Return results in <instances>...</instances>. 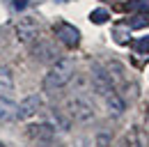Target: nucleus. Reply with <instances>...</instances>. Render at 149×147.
I'll return each instance as SVG.
<instances>
[{
  "instance_id": "1",
  "label": "nucleus",
  "mask_w": 149,
  "mask_h": 147,
  "mask_svg": "<svg viewBox=\"0 0 149 147\" xmlns=\"http://www.w3.org/2000/svg\"><path fill=\"white\" fill-rule=\"evenodd\" d=\"M74 60H67V57H62V60H55L53 62V67H51V71L44 76V92H57L62 90L71 78H74Z\"/></svg>"
},
{
  "instance_id": "2",
  "label": "nucleus",
  "mask_w": 149,
  "mask_h": 147,
  "mask_svg": "<svg viewBox=\"0 0 149 147\" xmlns=\"http://www.w3.org/2000/svg\"><path fill=\"white\" fill-rule=\"evenodd\" d=\"M64 110H67V115H69L74 122H80V124L94 120V104L87 97H83V94L69 97L67 104H64Z\"/></svg>"
},
{
  "instance_id": "3",
  "label": "nucleus",
  "mask_w": 149,
  "mask_h": 147,
  "mask_svg": "<svg viewBox=\"0 0 149 147\" xmlns=\"http://www.w3.org/2000/svg\"><path fill=\"white\" fill-rule=\"evenodd\" d=\"M55 35L67 48H76V46L80 44V32H78V28L69 25V23H57L55 25Z\"/></svg>"
},
{
  "instance_id": "4",
  "label": "nucleus",
  "mask_w": 149,
  "mask_h": 147,
  "mask_svg": "<svg viewBox=\"0 0 149 147\" xmlns=\"http://www.w3.org/2000/svg\"><path fill=\"white\" fill-rule=\"evenodd\" d=\"M39 110H41V97H39V94H30V97H25L19 104L16 117H19V120H30V117L37 115Z\"/></svg>"
},
{
  "instance_id": "5",
  "label": "nucleus",
  "mask_w": 149,
  "mask_h": 147,
  "mask_svg": "<svg viewBox=\"0 0 149 147\" xmlns=\"http://www.w3.org/2000/svg\"><path fill=\"white\" fill-rule=\"evenodd\" d=\"M92 83H94V88H96V92L101 97L108 94L110 90H115L110 74H108V69H103V67H92Z\"/></svg>"
},
{
  "instance_id": "6",
  "label": "nucleus",
  "mask_w": 149,
  "mask_h": 147,
  "mask_svg": "<svg viewBox=\"0 0 149 147\" xmlns=\"http://www.w3.org/2000/svg\"><path fill=\"white\" fill-rule=\"evenodd\" d=\"M32 53H35V57H37L39 62H55V60H60V51L51 41H46V39L44 41L39 39L37 44L32 46Z\"/></svg>"
},
{
  "instance_id": "7",
  "label": "nucleus",
  "mask_w": 149,
  "mask_h": 147,
  "mask_svg": "<svg viewBox=\"0 0 149 147\" xmlns=\"http://www.w3.org/2000/svg\"><path fill=\"white\" fill-rule=\"evenodd\" d=\"M16 35H19L21 41L32 44V41L39 37V25L32 21V18H23V21H19V23H16Z\"/></svg>"
},
{
  "instance_id": "8",
  "label": "nucleus",
  "mask_w": 149,
  "mask_h": 147,
  "mask_svg": "<svg viewBox=\"0 0 149 147\" xmlns=\"http://www.w3.org/2000/svg\"><path fill=\"white\" fill-rule=\"evenodd\" d=\"M103 101H106V108H108V113H110L112 117L124 115V110H126V101H124V97H122L117 90H110L108 94H103Z\"/></svg>"
},
{
  "instance_id": "9",
  "label": "nucleus",
  "mask_w": 149,
  "mask_h": 147,
  "mask_svg": "<svg viewBox=\"0 0 149 147\" xmlns=\"http://www.w3.org/2000/svg\"><path fill=\"white\" fill-rule=\"evenodd\" d=\"M126 147H149V133L142 127H131L124 138Z\"/></svg>"
},
{
  "instance_id": "10",
  "label": "nucleus",
  "mask_w": 149,
  "mask_h": 147,
  "mask_svg": "<svg viewBox=\"0 0 149 147\" xmlns=\"http://www.w3.org/2000/svg\"><path fill=\"white\" fill-rule=\"evenodd\" d=\"M28 136L39 143V140H46V138H53L55 133H53V127L51 124H30L28 127Z\"/></svg>"
},
{
  "instance_id": "11",
  "label": "nucleus",
  "mask_w": 149,
  "mask_h": 147,
  "mask_svg": "<svg viewBox=\"0 0 149 147\" xmlns=\"http://www.w3.org/2000/svg\"><path fill=\"white\" fill-rule=\"evenodd\" d=\"M16 104L14 101H9L7 97H0V120H12V117H16Z\"/></svg>"
},
{
  "instance_id": "12",
  "label": "nucleus",
  "mask_w": 149,
  "mask_h": 147,
  "mask_svg": "<svg viewBox=\"0 0 149 147\" xmlns=\"http://www.w3.org/2000/svg\"><path fill=\"white\" fill-rule=\"evenodd\" d=\"M110 18V14H108V9H94L92 14H90V21L92 23H96V25H101V23H106Z\"/></svg>"
},
{
  "instance_id": "13",
  "label": "nucleus",
  "mask_w": 149,
  "mask_h": 147,
  "mask_svg": "<svg viewBox=\"0 0 149 147\" xmlns=\"http://www.w3.org/2000/svg\"><path fill=\"white\" fill-rule=\"evenodd\" d=\"M135 53L145 55V60L149 57V37H142V39L135 41Z\"/></svg>"
},
{
  "instance_id": "14",
  "label": "nucleus",
  "mask_w": 149,
  "mask_h": 147,
  "mask_svg": "<svg viewBox=\"0 0 149 147\" xmlns=\"http://www.w3.org/2000/svg\"><path fill=\"white\" fill-rule=\"evenodd\" d=\"M126 7L129 9H138V12H149V0H133Z\"/></svg>"
},
{
  "instance_id": "15",
  "label": "nucleus",
  "mask_w": 149,
  "mask_h": 147,
  "mask_svg": "<svg viewBox=\"0 0 149 147\" xmlns=\"http://www.w3.org/2000/svg\"><path fill=\"white\" fill-rule=\"evenodd\" d=\"M37 147H64V143H60V140H55V136L53 138H46V140H39Z\"/></svg>"
},
{
  "instance_id": "16",
  "label": "nucleus",
  "mask_w": 149,
  "mask_h": 147,
  "mask_svg": "<svg viewBox=\"0 0 149 147\" xmlns=\"http://www.w3.org/2000/svg\"><path fill=\"white\" fill-rule=\"evenodd\" d=\"M0 85L2 88H9L12 85V74H9V69H0Z\"/></svg>"
},
{
  "instance_id": "17",
  "label": "nucleus",
  "mask_w": 149,
  "mask_h": 147,
  "mask_svg": "<svg viewBox=\"0 0 149 147\" xmlns=\"http://www.w3.org/2000/svg\"><path fill=\"white\" fill-rule=\"evenodd\" d=\"M99 143H101L99 147H108V143H110V136H108V133H106V136L101 133V136H99Z\"/></svg>"
},
{
  "instance_id": "18",
  "label": "nucleus",
  "mask_w": 149,
  "mask_h": 147,
  "mask_svg": "<svg viewBox=\"0 0 149 147\" xmlns=\"http://www.w3.org/2000/svg\"><path fill=\"white\" fill-rule=\"evenodd\" d=\"M25 5H28V0H14V7H16V9H23Z\"/></svg>"
},
{
  "instance_id": "19",
  "label": "nucleus",
  "mask_w": 149,
  "mask_h": 147,
  "mask_svg": "<svg viewBox=\"0 0 149 147\" xmlns=\"http://www.w3.org/2000/svg\"><path fill=\"white\" fill-rule=\"evenodd\" d=\"M147 122H149V104H147Z\"/></svg>"
}]
</instances>
